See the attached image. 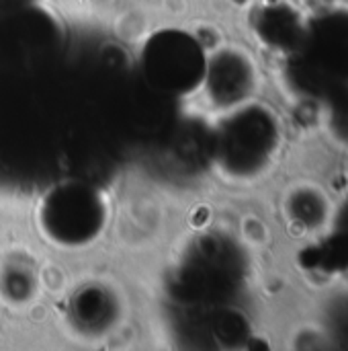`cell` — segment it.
<instances>
[{"mask_svg": "<svg viewBox=\"0 0 348 351\" xmlns=\"http://www.w3.org/2000/svg\"><path fill=\"white\" fill-rule=\"evenodd\" d=\"M285 76L293 93L330 107L348 95V8H330L306 21Z\"/></svg>", "mask_w": 348, "mask_h": 351, "instance_id": "obj_1", "label": "cell"}, {"mask_svg": "<svg viewBox=\"0 0 348 351\" xmlns=\"http://www.w3.org/2000/svg\"><path fill=\"white\" fill-rule=\"evenodd\" d=\"M279 148V123L263 105L236 107L217 128L213 158L234 179L260 175Z\"/></svg>", "mask_w": 348, "mask_h": 351, "instance_id": "obj_2", "label": "cell"}, {"mask_svg": "<svg viewBox=\"0 0 348 351\" xmlns=\"http://www.w3.org/2000/svg\"><path fill=\"white\" fill-rule=\"evenodd\" d=\"M105 218L103 195L84 183H62L39 206L41 230L59 247H86L103 232Z\"/></svg>", "mask_w": 348, "mask_h": 351, "instance_id": "obj_3", "label": "cell"}, {"mask_svg": "<svg viewBox=\"0 0 348 351\" xmlns=\"http://www.w3.org/2000/svg\"><path fill=\"white\" fill-rule=\"evenodd\" d=\"M207 58L201 43L180 31L162 29L144 47V68L148 78L164 90L189 93L203 84Z\"/></svg>", "mask_w": 348, "mask_h": 351, "instance_id": "obj_4", "label": "cell"}, {"mask_svg": "<svg viewBox=\"0 0 348 351\" xmlns=\"http://www.w3.org/2000/svg\"><path fill=\"white\" fill-rule=\"evenodd\" d=\"M203 84L215 107L236 109L252 95L256 74L250 60L242 51L226 47L207 60Z\"/></svg>", "mask_w": 348, "mask_h": 351, "instance_id": "obj_5", "label": "cell"}, {"mask_svg": "<svg viewBox=\"0 0 348 351\" xmlns=\"http://www.w3.org/2000/svg\"><path fill=\"white\" fill-rule=\"evenodd\" d=\"M306 21L299 12L287 4H269L263 6L254 16V31L265 45L271 49L289 53L302 39Z\"/></svg>", "mask_w": 348, "mask_h": 351, "instance_id": "obj_6", "label": "cell"}, {"mask_svg": "<svg viewBox=\"0 0 348 351\" xmlns=\"http://www.w3.org/2000/svg\"><path fill=\"white\" fill-rule=\"evenodd\" d=\"M302 261L306 267L324 274L348 271V202L338 210L330 234L304 251Z\"/></svg>", "mask_w": 348, "mask_h": 351, "instance_id": "obj_7", "label": "cell"}, {"mask_svg": "<svg viewBox=\"0 0 348 351\" xmlns=\"http://www.w3.org/2000/svg\"><path fill=\"white\" fill-rule=\"evenodd\" d=\"M291 214L306 226H316L324 216V202L316 193H297L291 204Z\"/></svg>", "mask_w": 348, "mask_h": 351, "instance_id": "obj_8", "label": "cell"}, {"mask_svg": "<svg viewBox=\"0 0 348 351\" xmlns=\"http://www.w3.org/2000/svg\"><path fill=\"white\" fill-rule=\"evenodd\" d=\"M328 109H330V125L334 134L343 142H348V95L338 99L336 103H332Z\"/></svg>", "mask_w": 348, "mask_h": 351, "instance_id": "obj_9", "label": "cell"}]
</instances>
